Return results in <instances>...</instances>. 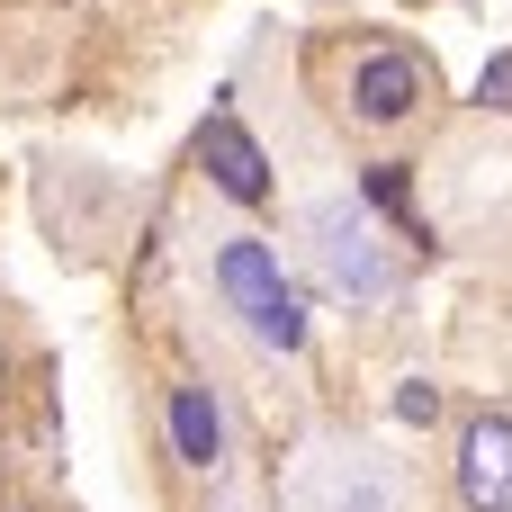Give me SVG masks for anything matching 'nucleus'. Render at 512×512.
Segmentation results:
<instances>
[{"instance_id":"obj_1","label":"nucleus","mask_w":512,"mask_h":512,"mask_svg":"<svg viewBox=\"0 0 512 512\" xmlns=\"http://www.w3.org/2000/svg\"><path fill=\"white\" fill-rule=\"evenodd\" d=\"M216 297L243 315V333L261 351H279V360L306 351V297H297V279L279 270V252L261 234H225L216 243Z\"/></svg>"},{"instance_id":"obj_2","label":"nucleus","mask_w":512,"mask_h":512,"mask_svg":"<svg viewBox=\"0 0 512 512\" xmlns=\"http://www.w3.org/2000/svg\"><path fill=\"white\" fill-rule=\"evenodd\" d=\"M306 252H315V279L333 297H351V306L396 297V252H387V234L360 198H315L306 207Z\"/></svg>"},{"instance_id":"obj_3","label":"nucleus","mask_w":512,"mask_h":512,"mask_svg":"<svg viewBox=\"0 0 512 512\" xmlns=\"http://www.w3.org/2000/svg\"><path fill=\"white\" fill-rule=\"evenodd\" d=\"M297 512H396V468H387L378 450H360V441H333V450L306 468Z\"/></svg>"},{"instance_id":"obj_4","label":"nucleus","mask_w":512,"mask_h":512,"mask_svg":"<svg viewBox=\"0 0 512 512\" xmlns=\"http://www.w3.org/2000/svg\"><path fill=\"white\" fill-rule=\"evenodd\" d=\"M423 90H432V72H423V54H405V45H369V54L351 63V117H360V126H405V117L423 108Z\"/></svg>"},{"instance_id":"obj_5","label":"nucleus","mask_w":512,"mask_h":512,"mask_svg":"<svg viewBox=\"0 0 512 512\" xmlns=\"http://www.w3.org/2000/svg\"><path fill=\"white\" fill-rule=\"evenodd\" d=\"M198 162H207V180H216L234 207H261V198H270V153L252 144V126L234 117V99H216V108L198 117Z\"/></svg>"},{"instance_id":"obj_6","label":"nucleus","mask_w":512,"mask_h":512,"mask_svg":"<svg viewBox=\"0 0 512 512\" xmlns=\"http://www.w3.org/2000/svg\"><path fill=\"white\" fill-rule=\"evenodd\" d=\"M459 495L468 512H512V414H477L459 432Z\"/></svg>"},{"instance_id":"obj_7","label":"nucleus","mask_w":512,"mask_h":512,"mask_svg":"<svg viewBox=\"0 0 512 512\" xmlns=\"http://www.w3.org/2000/svg\"><path fill=\"white\" fill-rule=\"evenodd\" d=\"M171 459L180 468H198V477H216L225 468V405H216V387L207 378H171Z\"/></svg>"},{"instance_id":"obj_8","label":"nucleus","mask_w":512,"mask_h":512,"mask_svg":"<svg viewBox=\"0 0 512 512\" xmlns=\"http://www.w3.org/2000/svg\"><path fill=\"white\" fill-rule=\"evenodd\" d=\"M360 198H369V207H387V216H405V225L432 243V225L414 216V180H405V162H369V171H360Z\"/></svg>"},{"instance_id":"obj_9","label":"nucleus","mask_w":512,"mask_h":512,"mask_svg":"<svg viewBox=\"0 0 512 512\" xmlns=\"http://www.w3.org/2000/svg\"><path fill=\"white\" fill-rule=\"evenodd\" d=\"M477 108H486V117H512V45L477 72Z\"/></svg>"},{"instance_id":"obj_10","label":"nucleus","mask_w":512,"mask_h":512,"mask_svg":"<svg viewBox=\"0 0 512 512\" xmlns=\"http://www.w3.org/2000/svg\"><path fill=\"white\" fill-rule=\"evenodd\" d=\"M396 414H405V423H441V387H432V378H405V387H396Z\"/></svg>"},{"instance_id":"obj_11","label":"nucleus","mask_w":512,"mask_h":512,"mask_svg":"<svg viewBox=\"0 0 512 512\" xmlns=\"http://www.w3.org/2000/svg\"><path fill=\"white\" fill-rule=\"evenodd\" d=\"M216 512H252V504H243V495H216Z\"/></svg>"},{"instance_id":"obj_12","label":"nucleus","mask_w":512,"mask_h":512,"mask_svg":"<svg viewBox=\"0 0 512 512\" xmlns=\"http://www.w3.org/2000/svg\"><path fill=\"white\" fill-rule=\"evenodd\" d=\"M0 396H9V351H0Z\"/></svg>"},{"instance_id":"obj_13","label":"nucleus","mask_w":512,"mask_h":512,"mask_svg":"<svg viewBox=\"0 0 512 512\" xmlns=\"http://www.w3.org/2000/svg\"><path fill=\"white\" fill-rule=\"evenodd\" d=\"M9 512H27V504H9Z\"/></svg>"}]
</instances>
